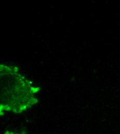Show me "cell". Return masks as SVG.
Masks as SVG:
<instances>
[{"label": "cell", "mask_w": 120, "mask_h": 134, "mask_svg": "<svg viewBox=\"0 0 120 134\" xmlns=\"http://www.w3.org/2000/svg\"><path fill=\"white\" fill-rule=\"evenodd\" d=\"M39 88L16 72L1 73V116L5 112L21 113L38 102L35 94Z\"/></svg>", "instance_id": "1"}, {"label": "cell", "mask_w": 120, "mask_h": 134, "mask_svg": "<svg viewBox=\"0 0 120 134\" xmlns=\"http://www.w3.org/2000/svg\"><path fill=\"white\" fill-rule=\"evenodd\" d=\"M4 134H27L25 132H12V131H6Z\"/></svg>", "instance_id": "2"}]
</instances>
